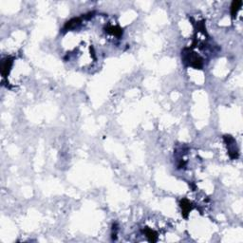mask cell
I'll return each instance as SVG.
<instances>
[{
    "mask_svg": "<svg viewBox=\"0 0 243 243\" xmlns=\"http://www.w3.org/2000/svg\"><path fill=\"white\" fill-rule=\"evenodd\" d=\"M12 61L11 59H8L7 61H5L3 63V65H2V75L3 76H6L9 73V70L12 67Z\"/></svg>",
    "mask_w": 243,
    "mask_h": 243,
    "instance_id": "cell-2",
    "label": "cell"
},
{
    "mask_svg": "<svg viewBox=\"0 0 243 243\" xmlns=\"http://www.w3.org/2000/svg\"><path fill=\"white\" fill-rule=\"evenodd\" d=\"M242 2L241 1H234L232 3V6H231V14H232V17L235 18L236 14L237 13V11L240 9V6H241Z\"/></svg>",
    "mask_w": 243,
    "mask_h": 243,
    "instance_id": "cell-3",
    "label": "cell"
},
{
    "mask_svg": "<svg viewBox=\"0 0 243 243\" xmlns=\"http://www.w3.org/2000/svg\"><path fill=\"white\" fill-rule=\"evenodd\" d=\"M181 207L183 216L186 217V214H188V213L191 211V209H192L191 203H190L187 200H182V201H181Z\"/></svg>",
    "mask_w": 243,
    "mask_h": 243,
    "instance_id": "cell-1",
    "label": "cell"
}]
</instances>
